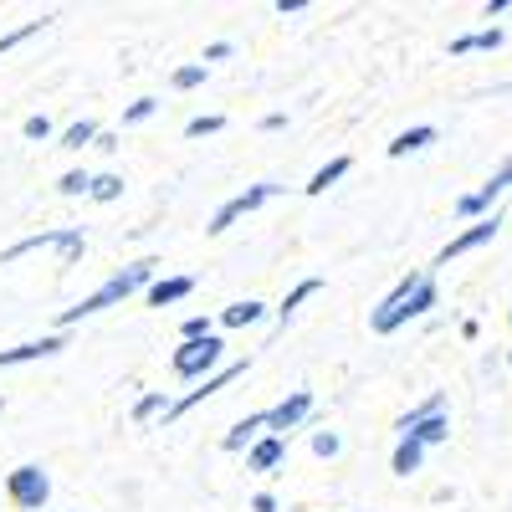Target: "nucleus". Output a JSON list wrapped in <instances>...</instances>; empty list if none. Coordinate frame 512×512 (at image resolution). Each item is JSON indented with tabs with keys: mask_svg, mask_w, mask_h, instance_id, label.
<instances>
[{
	"mask_svg": "<svg viewBox=\"0 0 512 512\" xmlns=\"http://www.w3.org/2000/svg\"><path fill=\"white\" fill-rule=\"evenodd\" d=\"M431 308H436V282H431V277H405V282L374 308V333H395L400 323L431 313Z\"/></svg>",
	"mask_w": 512,
	"mask_h": 512,
	"instance_id": "nucleus-1",
	"label": "nucleus"
},
{
	"mask_svg": "<svg viewBox=\"0 0 512 512\" xmlns=\"http://www.w3.org/2000/svg\"><path fill=\"white\" fill-rule=\"evenodd\" d=\"M154 267H159V262H134V267H123V272H118V277H108L93 297H82L77 308H67L57 323H62V328H72V323H82V318H93V313H103V308L123 303V297H134L139 287H149V282H154Z\"/></svg>",
	"mask_w": 512,
	"mask_h": 512,
	"instance_id": "nucleus-2",
	"label": "nucleus"
},
{
	"mask_svg": "<svg viewBox=\"0 0 512 512\" xmlns=\"http://www.w3.org/2000/svg\"><path fill=\"white\" fill-rule=\"evenodd\" d=\"M41 246H47V251H57L62 262H77V256H82V246H88V241H82V226H67V231H41V236H26V241H16L11 251H0V267H6V262H16V256H26V251H41Z\"/></svg>",
	"mask_w": 512,
	"mask_h": 512,
	"instance_id": "nucleus-3",
	"label": "nucleus"
},
{
	"mask_svg": "<svg viewBox=\"0 0 512 512\" xmlns=\"http://www.w3.org/2000/svg\"><path fill=\"white\" fill-rule=\"evenodd\" d=\"M221 354H226V344H221L216 333H210V338H190V344L175 349V374L180 379H205L210 369L221 364Z\"/></svg>",
	"mask_w": 512,
	"mask_h": 512,
	"instance_id": "nucleus-4",
	"label": "nucleus"
},
{
	"mask_svg": "<svg viewBox=\"0 0 512 512\" xmlns=\"http://www.w3.org/2000/svg\"><path fill=\"white\" fill-rule=\"evenodd\" d=\"M272 195H277V185H251L246 195H231V200H226V205L216 210V216H210V226H205V231H210V236L231 231V226H236L241 216H251V210H262V205H267Z\"/></svg>",
	"mask_w": 512,
	"mask_h": 512,
	"instance_id": "nucleus-5",
	"label": "nucleus"
},
{
	"mask_svg": "<svg viewBox=\"0 0 512 512\" xmlns=\"http://www.w3.org/2000/svg\"><path fill=\"white\" fill-rule=\"evenodd\" d=\"M6 492H11V502H16V507L36 512L41 502L52 497V477L41 472V466H16V472L6 477Z\"/></svg>",
	"mask_w": 512,
	"mask_h": 512,
	"instance_id": "nucleus-6",
	"label": "nucleus"
},
{
	"mask_svg": "<svg viewBox=\"0 0 512 512\" xmlns=\"http://www.w3.org/2000/svg\"><path fill=\"white\" fill-rule=\"evenodd\" d=\"M241 374H246V364H226V369H216V374H210V379L200 384V390H190L185 400H175V405H169V410H164V420H180V415H190V410H195L200 400H210V395H221L226 384H231V379H241Z\"/></svg>",
	"mask_w": 512,
	"mask_h": 512,
	"instance_id": "nucleus-7",
	"label": "nucleus"
},
{
	"mask_svg": "<svg viewBox=\"0 0 512 512\" xmlns=\"http://www.w3.org/2000/svg\"><path fill=\"white\" fill-rule=\"evenodd\" d=\"M308 410H313V395H308V390H292V395H287L282 405H272V410H267V431L287 441V431H292V425L303 420Z\"/></svg>",
	"mask_w": 512,
	"mask_h": 512,
	"instance_id": "nucleus-8",
	"label": "nucleus"
},
{
	"mask_svg": "<svg viewBox=\"0 0 512 512\" xmlns=\"http://www.w3.org/2000/svg\"><path fill=\"white\" fill-rule=\"evenodd\" d=\"M507 185H512V154L502 159V169H497V175H492L477 195H461V200H456V210H461V216H482V210H487V205H492Z\"/></svg>",
	"mask_w": 512,
	"mask_h": 512,
	"instance_id": "nucleus-9",
	"label": "nucleus"
},
{
	"mask_svg": "<svg viewBox=\"0 0 512 512\" xmlns=\"http://www.w3.org/2000/svg\"><path fill=\"white\" fill-rule=\"evenodd\" d=\"M62 349V338H31V344H16V349H0V369H11V364H31V359H52Z\"/></svg>",
	"mask_w": 512,
	"mask_h": 512,
	"instance_id": "nucleus-10",
	"label": "nucleus"
},
{
	"mask_svg": "<svg viewBox=\"0 0 512 512\" xmlns=\"http://www.w3.org/2000/svg\"><path fill=\"white\" fill-rule=\"evenodd\" d=\"M497 226H502V221L492 216V221H477L472 231H461V236H456V241H451V246L441 251V262H456V256H466V251H477V246H487V241L497 236Z\"/></svg>",
	"mask_w": 512,
	"mask_h": 512,
	"instance_id": "nucleus-11",
	"label": "nucleus"
},
{
	"mask_svg": "<svg viewBox=\"0 0 512 512\" xmlns=\"http://www.w3.org/2000/svg\"><path fill=\"white\" fill-rule=\"evenodd\" d=\"M282 456H287V441H282V436H262V441L251 446L246 466H251V472H277V466H282Z\"/></svg>",
	"mask_w": 512,
	"mask_h": 512,
	"instance_id": "nucleus-12",
	"label": "nucleus"
},
{
	"mask_svg": "<svg viewBox=\"0 0 512 512\" xmlns=\"http://www.w3.org/2000/svg\"><path fill=\"white\" fill-rule=\"evenodd\" d=\"M195 292V277H164V282H149V308H169L180 297Z\"/></svg>",
	"mask_w": 512,
	"mask_h": 512,
	"instance_id": "nucleus-13",
	"label": "nucleus"
},
{
	"mask_svg": "<svg viewBox=\"0 0 512 512\" xmlns=\"http://www.w3.org/2000/svg\"><path fill=\"white\" fill-rule=\"evenodd\" d=\"M256 431H267V410H256V415H246V420H236L231 431H226V451H246V441H256Z\"/></svg>",
	"mask_w": 512,
	"mask_h": 512,
	"instance_id": "nucleus-14",
	"label": "nucleus"
},
{
	"mask_svg": "<svg viewBox=\"0 0 512 512\" xmlns=\"http://www.w3.org/2000/svg\"><path fill=\"white\" fill-rule=\"evenodd\" d=\"M502 47V31H477V36H456L451 41V57H466V52H497Z\"/></svg>",
	"mask_w": 512,
	"mask_h": 512,
	"instance_id": "nucleus-15",
	"label": "nucleus"
},
{
	"mask_svg": "<svg viewBox=\"0 0 512 512\" xmlns=\"http://www.w3.org/2000/svg\"><path fill=\"white\" fill-rule=\"evenodd\" d=\"M436 139V128L431 123H420V128H410V134H400L395 144H390V159H405V154H415V149H425Z\"/></svg>",
	"mask_w": 512,
	"mask_h": 512,
	"instance_id": "nucleus-16",
	"label": "nucleus"
},
{
	"mask_svg": "<svg viewBox=\"0 0 512 512\" xmlns=\"http://www.w3.org/2000/svg\"><path fill=\"white\" fill-rule=\"evenodd\" d=\"M262 313H267V308L246 297V303H231V308L221 313V323H226V328H251V323H262Z\"/></svg>",
	"mask_w": 512,
	"mask_h": 512,
	"instance_id": "nucleus-17",
	"label": "nucleus"
},
{
	"mask_svg": "<svg viewBox=\"0 0 512 512\" xmlns=\"http://www.w3.org/2000/svg\"><path fill=\"white\" fill-rule=\"evenodd\" d=\"M349 175V159H328L323 169H318V175L308 180V195H323L328 185H338V180H344Z\"/></svg>",
	"mask_w": 512,
	"mask_h": 512,
	"instance_id": "nucleus-18",
	"label": "nucleus"
},
{
	"mask_svg": "<svg viewBox=\"0 0 512 512\" xmlns=\"http://www.w3.org/2000/svg\"><path fill=\"white\" fill-rule=\"evenodd\" d=\"M52 26V16H41V21H26V26H16V31H6V36H0V57H6L11 47H21V41H31V36H41V31H47Z\"/></svg>",
	"mask_w": 512,
	"mask_h": 512,
	"instance_id": "nucleus-19",
	"label": "nucleus"
},
{
	"mask_svg": "<svg viewBox=\"0 0 512 512\" xmlns=\"http://www.w3.org/2000/svg\"><path fill=\"white\" fill-rule=\"evenodd\" d=\"M88 144H98V123H93V118L72 123L67 134H62V149H88Z\"/></svg>",
	"mask_w": 512,
	"mask_h": 512,
	"instance_id": "nucleus-20",
	"label": "nucleus"
},
{
	"mask_svg": "<svg viewBox=\"0 0 512 512\" xmlns=\"http://www.w3.org/2000/svg\"><path fill=\"white\" fill-rule=\"evenodd\" d=\"M318 287H323V282H318V277H308V282H297V287H292V292H287V297H282V308H277V313H282V323H287V318H292V313H297V303H308V297H313V292H318Z\"/></svg>",
	"mask_w": 512,
	"mask_h": 512,
	"instance_id": "nucleus-21",
	"label": "nucleus"
},
{
	"mask_svg": "<svg viewBox=\"0 0 512 512\" xmlns=\"http://www.w3.org/2000/svg\"><path fill=\"white\" fill-rule=\"evenodd\" d=\"M420 456H425V451H420L415 441H400V446H395V472H400V477L420 472Z\"/></svg>",
	"mask_w": 512,
	"mask_h": 512,
	"instance_id": "nucleus-22",
	"label": "nucleus"
},
{
	"mask_svg": "<svg viewBox=\"0 0 512 512\" xmlns=\"http://www.w3.org/2000/svg\"><path fill=\"white\" fill-rule=\"evenodd\" d=\"M98 205H108V200H118L123 195V175H93V190H88Z\"/></svg>",
	"mask_w": 512,
	"mask_h": 512,
	"instance_id": "nucleus-23",
	"label": "nucleus"
},
{
	"mask_svg": "<svg viewBox=\"0 0 512 512\" xmlns=\"http://www.w3.org/2000/svg\"><path fill=\"white\" fill-rule=\"evenodd\" d=\"M221 128H226L221 113H205V118H190L185 123V139H205V134H221Z\"/></svg>",
	"mask_w": 512,
	"mask_h": 512,
	"instance_id": "nucleus-24",
	"label": "nucleus"
},
{
	"mask_svg": "<svg viewBox=\"0 0 512 512\" xmlns=\"http://www.w3.org/2000/svg\"><path fill=\"white\" fill-rule=\"evenodd\" d=\"M57 190L62 195H88L93 190V175H88V169H67V175L57 180Z\"/></svg>",
	"mask_w": 512,
	"mask_h": 512,
	"instance_id": "nucleus-25",
	"label": "nucleus"
},
{
	"mask_svg": "<svg viewBox=\"0 0 512 512\" xmlns=\"http://www.w3.org/2000/svg\"><path fill=\"white\" fill-rule=\"evenodd\" d=\"M159 410H169V400H164V390H154V395H144V400H139L134 410H128V415H134V420L144 425V420H154Z\"/></svg>",
	"mask_w": 512,
	"mask_h": 512,
	"instance_id": "nucleus-26",
	"label": "nucleus"
},
{
	"mask_svg": "<svg viewBox=\"0 0 512 512\" xmlns=\"http://www.w3.org/2000/svg\"><path fill=\"white\" fill-rule=\"evenodd\" d=\"M21 134H26V139H52V118H47V113H31V118L21 123Z\"/></svg>",
	"mask_w": 512,
	"mask_h": 512,
	"instance_id": "nucleus-27",
	"label": "nucleus"
},
{
	"mask_svg": "<svg viewBox=\"0 0 512 512\" xmlns=\"http://www.w3.org/2000/svg\"><path fill=\"white\" fill-rule=\"evenodd\" d=\"M200 82H205V62H195V67H180V72H175V88H180V93L200 88Z\"/></svg>",
	"mask_w": 512,
	"mask_h": 512,
	"instance_id": "nucleus-28",
	"label": "nucleus"
},
{
	"mask_svg": "<svg viewBox=\"0 0 512 512\" xmlns=\"http://www.w3.org/2000/svg\"><path fill=\"white\" fill-rule=\"evenodd\" d=\"M313 451H318V456H338V451H344V441H338L333 431H318V436H313Z\"/></svg>",
	"mask_w": 512,
	"mask_h": 512,
	"instance_id": "nucleus-29",
	"label": "nucleus"
},
{
	"mask_svg": "<svg viewBox=\"0 0 512 512\" xmlns=\"http://www.w3.org/2000/svg\"><path fill=\"white\" fill-rule=\"evenodd\" d=\"M154 108H159V103H154V98H139V103H134V108H128V113H123V123H144V118H149V113H154Z\"/></svg>",
	"mask_w": 512,
	"mask_h": 512,
	"instance_id": "nucleus-30",
	"label": "nucleus"
},
{
	"mask_svg": "<svg viewBox=\"0 0 512 512\" xmlns=\"http://www.w3.org/2000/svg\"><path fill=\"white\" fill-rule=\"evenodd\" d=\"M180 333H185V344H190V338H210V323H205V318H185Z\"/></svg>",
	"mask_w": 512,
	"mask_h": 512,
	"instance_id": "nucleus-31",
	"label": "nucleus"
},
{
	"mask_svg": "<svg viewBox=\"0 0 512 512\" xmlns=\"http://www.w3.org/2000/svg\"><path fill=\"white\" fill-rule=\"evenodd\" d=\"M231 57V41H210L205 47V62H226Z\"/></svg>",
	"mask_w": 512,
	"mask_h": 512,
	"instance_id": "nucleus-32",
	"label": "nucleus"
},
{
	"mask_svg": "<svg viewBox=\"0 0 512 512\" xmlns=\"http://www.w3.org/2000/svg\"><path fill=\"white\" fill-rule=\"evenodd\" d=\"M251 512H277V497H272V492H256V497H251Z\"/></svg>",
	"mask_w": 512,
	"mask_h": 512,
	"instance_id": "nucleus-33",
	"label": "nucleus"
},
{
	"mask_svg": "<svg viewBox=\"0 0 512 512\" xmlns=\"http://www.w3.org/2000/svg\"><path fill=\"white\" fill-rule=\"evenodd\" d=\"M297 11H308V0H277V16H297Z\"/></svg>",
	"mask_w": 512,
	"mask_h": 512,
	"instance_id": "nucleus-34",
	"label": "nucleus"
}]
</instances>
